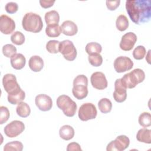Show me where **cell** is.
<instances>
[{"instance_id":"cell-1","label":"cell","mask_w":151,"mask_h":151,"mask_svg":"<svg viewBox=\"0 0 151 151\" xmlns=\"http://www.w3.org/2000/svg\"><path fill=\"white\" fill-rule=\"evenodd\" d=\"M126 9L130 19L136 24L147 22L151 16L150 0H130L126 2Z\"/></svg>"},{"instance_id":"cell-2","label":"cell","mask_w":151,"mask_h":151,"mask_svg":"<svg viewBox=\"0 0 151 151\" xmlns=\"http://www.w3.org/2000/svg\"><path fill=\"white\" fill-rule=\"evenodd\" d=\"M22 26L27 31L38 33L42 30L43 22L41 17L38 14L31 12L26 13L24 16Z\"/></svg>"},{"instance_id":"cell-3","label":"cell","mask_w":151,"mask_h":151,"mask_svg":"<svg viewBox=\"0 0 151 151\" xmlns=\"http://www.w3.org/2000/svg\"><path fill=\"white\" fill-rule=\"evenodd\" d=\"M145 73L140 68H136L130 73L125 74L121 78L122 84L126 88H134L136 85L144 81Z\"/></svg>"},{"instance_id":"cell-4","label":"cell","mask_w":151,"mask_h":151,"mask_svg":"<svg viewBox=\"0 0 151 151\" xmlns=\"http://www.w3.org/2000/svg\"><path fill=\"white\" fill-rule=\"evenodd\" d=\"M88 78L83 75H78L73 80V87L72 93L74 97L78 100H82L86 98L88 94L87 88Z\"/></svg>"},{"instance_id":"cell-5","label":"cell","mask_w":151,"mask_h":151,"mask_svg":"<svg viewBox=\"0 0 151 151\" xmlns=\"http://www.w3.org/2000/svg\"><path fill=\"white\" fill-rule=\"evenodd\" d=\"M57 107L62 110L64 115L67 117H73L77 110V104L68 96L61 95L57 99Z\"/></svg>"},{"instance_id":"cell-6","label":"cell","mask_w":151,"mask_h":151,"mask_svg":"<svg viewBox=\"0 0 151 151\" xmlns=\"http://www.w3.org/2000/svg\"><path fill=\"white\" fill-rule=\"evenodd\" d=\"M59 52L66 60L70 61L74 60L77 54V50L73 42L68 40H63L60 42Z\"/></svg>"},{"instance_id":"cell-7","label":"cell","mask_w":151,"mask_h":151,"mask_svg":"<svg viewBox=\"0 0 151 151\" xmlns=\"http://www.w3.org/2000/svg\"><path fill=\"white\" fill-rule=\"evenodd\" d=\"M97 114V109L94 104L91 103L83 104L78 109V116L82 121L94 119Z\"/></svg>"},{"instance_id":"cell-8","label":"cell","mask_w":151,"mask_h":151,"mask_svg":"<svg viewBox=\"0 0 151 151\" xmlns=\"http://www.w3.org/2000/svg\"><path fill=\"white\" fill-rule=\"evenodd\" d=\"M130 144V139L126 135H120L115 140L111 141L107 146V151H123L127 149Z\"/></svg>"},{"instance_id":"cell-9","label":"cell","mask_w":151,"mask_h":151,"mask_svg":"<svg viewBox=\"0 0 151 151\" xmlns=\"http://www.w3.org/2000/svg\"><path fill=\"white\" fill-rule=\"evenodd\" d=\"M25 129L24 123L19 120H14L8 123L4 129L5 134L10 138L18 136Z\"/></svg>"},{"instance_id":"cell-10","label":"cell","mask_w":151,"mask_h":151,"mask_svg":"<svg viewBox=\"0 0 151 151\" xmlns=\"http://www.w3.org/2000/svg\"><path fill=\"white\" fill-rule=\"evenodd\" d=\"M113 65L116 71L121 73L130 70L133 67V62L128 57L120 56L115 59Z\"/></svg>"},{"instance_id":"cell-11","label":"cell","mask_w":151,"mask_h":151,"mask_svg":"<svg viewBox=\"0 0 151 151\" xmlns=\"http://www.w3.org/2000/svg\"><path fill=\"white\" fill-rule=\"evenodd\" d=\"M2 84L5 91L8 93V94L21 88L17 82L15 76L9 73L4 76L2 78Z\"/></svg>"},{"instance_id":"cell-12","label":"cell","mask_w":151,"mask_h":151,"mask_svg":"<svg viewBox=\"0 0 151 151\" xmlns=\"http://www.w3.org/2000/svg\"><path fill=\"white\" fill-rule=\"evenodd\" d=\"M90 81L92 86L97 90H104L107 88L108 85L104 74L100 71L94 72L91 74Z\"/></svg>"},{"instance_id":"cell-13","label":"cell","mask_w":151,"mask_h":151,"mask_svg":"<svg viewBox=\"0 0 151 151\" xmlns=\"http://www.w3.org/2000/svg\"><path fill=\"white\" fill-rule=\"evenodd\" d=\"M15 29V22L6 15H1L0 17V31L5 35H9Z\"/></svg>"},{"instance_id":"cell-14","label":"cell","mask_w":151,"mask_h":151,"mask_svg":"<svg viewBox=\"0 0 151 151\" xmlns=\"http://www.w3.org/2000/svg\"><path fill=\"white\" fill-rule=\"evenodd\" d=\"M136 35L132 32H129L124 34L121 39L120 42V48L126 51L132 50L135 43L137 41Z\"/></svg>"},{"instance_id":"cell-15","label":"cell","mask_w":151,"mask_h":151,"mask_svg":"<svg viewBox=\"0 0 151 151\" xmlns=\"http://www.w3.org/2000/svg\"><path fill=\"white\" fill-rule=\"evenodd\" d=\"M127 88L122 84L120 78L114 82V91L113 94L114 100L117 103L124 101L127 98Z\"/></svg>"},{"instance_id":"cell-16","label":"cell","mask_w":151,"mask_h":151,"mask_svg":"<svg viewBox=\"0 0 151 151\" xmlns=\"http://www.w3.org/2000/svg\"><path fill=\"white\" fill-rule=\"evenodd\" d=\"M35 102L38 109L42 111H47L51 110L52 106L51 98L45 94L37 95L35 97Z\"/></svg>"},{"instance_id":"cell-17","label":"cell","mask_w":151,"mask_h":151,"mask_svg":"<svg viewBox=\"0 0 151 151\" xmlns=\"http://www.w3.org/2000/svg\"><path fill=\"white\" fill-rule=\"evenodd\" d=\"M61 28L63 34L67 36H73L78 32L77 25L70 20L64 21L61 25Z\"/></svg>"},{"instance_id":"cell-18","label":"cell","mask_w":151,"mask_h":151,"mask_svg":"<svg viewBox=\"0 0 151 151\" xmlns=\"http://www.w3.org/2000/svg\"><path fill=\"white\" fill-rule=\"evenodd\" d=\"M25 97V92L20 88L8 94V101L10 104H17L22 101Z\"/></svg>"},{"instance_id":"cell-19","label":"cell","mask_w":151,"mask_h":151,"mask_svg":"<svg viewBox=\"0 0 151 151\" xmlns=\"http://www.w3.org/2000/svg\"><path fill=\"white\" fill-rule=\"evenodd\" d=\"M10 63L12 68L15 70H21L25 65L26 59L23 54L17 53L11 58Z\"/></svg>"},{"instance_id":"cell-20","label":"cell","mask_w":151,"mask_h":151,"mask_svg":"<svg viewBox=\"0 0 151 151\" xmlns=\"http://www.w3.org/2000/svg\"><path fill=\"white\" fill-rule=\"evenodd\" d=\"M29 68L34 72L40 71L44 67V61L42 58L38 55H33L31 57L28 61Z\"/></svg>"},{"instance_id":"cell-21","label":"cell","mask_w":151,"mask_h":151,"mask_svg":"<svg viewBox=\"0 0 151 151\" xmlns=\"http://www.w3.org/2000/svg\"><path fill=\"white\" fill-rule=\"evenodd\" d=\"M75 132L73 127L70 125L63 126L59 130V134L61 139L65 140H70L73 138Z\"/></svg>"},{"instance_id":"cell-22","label":"cell","mask_w":151,"mask_h":151,"mask_svg":"<svg viewBox=\"0 0 151 151\" xmlns=\"http://www.w3.org/2000/svg\"><path fill=\"white\" fill-rule=\"evenodd\" d=\"M151 130L146 128H143L137 133L136 139L139 142H143L145 143L150 144L151 143Z\"/></svg>"},{"instance_id":"cell-23","label":"cell","mask_w":151,"mask_h":151,"mask_svg":"<svg viewBox=\"0 0 151 151\" xmlns=\"http://www.w3.org/2000/svg\"><path fill=\"white\" fill-rule=\"evenodd\" d=\"M44 18L47 25L58 24L60 21L59 14L55 10H52L46 12Z\"/></svg>"},{"instance_id":"cell-24","label":"cell","mask_w":151,"mask_h":151,"mask_svg":"<svg viewBox=\"0 0 151 151\" xmlns=\"http://www.w3.org/2000/svg\"><path fill=\"white\" fill-rule=\"evenodd\" d=\"M16 112L19 116L25 118L30 114L31 109L27 103L21 101L18 104L16 108Z\"/></svg>"},{"instance_id":"cell-25","label":"cell","mask_w":151,"mask_h":151,"mask_svg":"<svg viewBox=\"0 0 151 151\" xmlns=\"http://www.w3.org/2000/svg\"><path fill=\"white\" fill-rule=\"evenodd\" d=\"M98 107L101 113L106 114L111 110L112 103L109 99L102 98L98 102Z\"/></svg>"},{"instance_id":"cell-26","label":"cell","mask_w":151,"mask_h":151,"mask_svg":"<svg viewBox=\"0 0 151 151\" xmlns=\"http://www.w3.org/2000/svg\"><path fill=\"white\" fill-rule=\"evenodd\" d=\"M129 20L126 16L121 14L117 17L116 21V26L118 30L124 31L129 27Z\"/></svg>"},{"instance_id":"cell-27","label":"cell","mask_w":151,"mask_h":151,"mask_svg":"<svg viewBox=\"0 0 151 151\" xmlns=\"http://www.w3.org/2000/svg\"><path fill=\"white\" fill-rule=\"evenodd\" d=\"M61 32V27L58 24L47 25L45 28V33L49 37H57Z\"/></svg>"},{"instance_id":"cell-28","label":"cell","mask_w":151,"mask_h":151,"mask_svg":"<svg viewBox=\"0 0 151 151\" xmlns=\"http://www.w3.org/2000/svg\"><path fill=\"white\" fill-rule=\"evenodd\" d=\"M86 52L88 55L100 54L102 51L101 45L96 42H91L88 43L86 46Z\"/></svg>"},{"instance_id":"cell-29","label":"cell","mask_w":151,"mask_h":151,"mask_svg":"<svg viewBox=\"0 0 151 151\" xmlns=\"http://www.w3.org/2000/svg\"><path fill=\"white\" fill-rule=\"evenodd\" d=\"M22 143L17 140L7 143L4 147V151H22Z\"/></svg>"},{"instance_id":"cell-30","label":"cell","mask_w":151,"mask_h":151,"mask_svg":"<svg viewBox=\"0 0 151 151\" xmlns=\"http://www.w3.org/2000/svg\"><path fill=\"white\" fill-rule=\"evenodd\" d=\"M139 124L143 127H147L151 125V115L149 112H143L139 117Z\"/></svg>"},{"instance_id":"cell-31","label":"cell","mask_w":151,"mask_h":151,"mask_svg":"<svg viewBox=\"0 0 151 151\" xmlns=\"http://www.w3.org/2000/svg\"><path fill=\"white\" fill-rule=\"evenodd\" d=\"M25 36L20 31H15L11 36V41L12 43L17 45H21L25 42Z\"/></svg>"},{"instance_id":"cell-32","label":"cell","mask_w":151,"mask_h":151,"mask_svg":"<svg viewBox=\"0 0 151 151\" xmlns=\"http://www.w3.org/2000/svg\"><path fill=\"white\" fill-rule=\"evenodd\" d=\"M60 41L57 40H50L46 44V49L51 54H57L59 52Z\"/></svg>"},{"instance_id":"cell-33","label":"cell","mask_w":151,"mask_h":151,"mask_svg":"<svg viewBox=\"0 0 151 151\" xmlns=\"http://www.w3.org/2000/svg\"><path fill=\"white\" fill-rule=\"evenodd\" d=\"M2 50L3 54L8 58H11L14 55L17 54L16 47L11 44H7L4 45Z\"/></svg>"},{"instance_id":"cell-34","label":"cell","mask_w":151,"mask_h":151,"mask_svg":"<svg viewBox=\"0 0 151 151\" xmlns=\"http://www.w3.org/2000/svg\"><path fill=\"white\" fill-rule=\"evenodd\" d=\"M88 60L90 64L94 67H99L103 63V57L100 54L89 55Z\"/></svg>"},{"instance_id":"cell-35","label":"cell","mask_w":151,"mask_h":151,"mask_svg":"<svg viewBox=\"0 0 151 151\" xmlns=\"http://www.w3.org/2000/svg\"><path fill=\"white\" fill-rule=\"evenodd\" d=\"M146 53V51L145 48L143 45H138L133 51V57L136 60H142L145 56Z\"/></svg>"},{"instance_id":"cell-36","label":"cell","mask_w":151,"mask_h":151,"mask_svg":"<svg viewBox=\"0 0 151 151\" xmlns=\"http://www.w3.org/2000/svg\"><path fill=\"white\" fill-rule=\"evenodd\" d=\"M10 113L8 109L5 106L0 107V124H2L5 123L9 117Z\"/></svg>"},{"instance_id":"cell-37","label":"cell","mask_w":151,"mask_h":151,"mask_svg":"<svg viewBox=\"0 0 151 151\" xmlns=\"http://www.w3.org/2000/svg\"><path fill=\"white\" fill-rule=\"evenodd\" d=\"M5 9L6 12H8V14H14L18 9V5L16 2H9L5 5Z\"/></svg>"},{"instance_id":"cell-38","label":"cell","mask_w":151,"mask_h":151,"mask_svg":"<svg viewBox=\"0 0 151 151\" xmlns=\"http://www.w3.org/2000/svg\"><path fill=\"white\" fill-rule=\"evenodd\" d=\"M106 6L109 10L110 11H114L117 8L119 7L120 1H106Z\"/></svg>"},{"instance_id":"cell-39","label":"cell","mask_w":151,"mask_h":151,"mask_svg":"<svg viewBox=\"0 0 151 151\" xmlns=\"http://www.w3.org/2000/svg\"><path fill=\"white\" fill-rule=\"evenodd\" d=\"M67 151H81L82 150L80 145L76 142L70 143L67 147Z\"/></svg>"},{"instance_id":"cell-40","label":"cell","mask_w":151,"mask_h":151,"mask_svg":"<svg viewBox=\"0 0 151 151\" xmlns=\"http://www.w3.org/2000/svg\"><path fill=\"white\" fill-rule=\"evenodd\" d=\"M55 2V1H46V0H40V4L41 7L44 8H48L52 6Z\"/></svg>"},{"instance_id":"cell-41","label":"cell","mask_w":151,"mask_h":151,"mask_svg":"<svg viewBox=\"0 0 151 151\" xmlns=\"http://www.w3.org/2000/svg\"><path fill=\"white\" fill-rule=\"evenodd\" d=\"M150 50H149L148 51V53H147V55L146 57V61H147V63L149 64H150Z\"/></svg>"}]
</instances>
